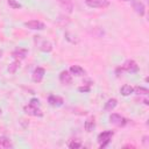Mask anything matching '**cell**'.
<instances>
[{
    "label": "cell",
    "instance_id": "obj_1",
    "mask_svg": "<svg viewBox=\"0 0 149 149\" xmlns=\"http://www.w3.org/2000/svg\"><path fill=\"white\" fill-rule=\"evenodd\" d=\"M112 136H113V132H112V130H106V132L100 133V134L98 135V142H99L100 148L106 147V146L109 143Z\"/></svg>",
    "mask_w": 149,
    "mask_h": 149
},
{
    "label": "cell",
    "instance_id": "obj_2",
    "mask_svg": "<svg viewBox=\"0 0 149 149\" xmlns=\"http://www.w3.org/2000/svg\"><path fill=\"white\" fill-rule=\"evenodd\" d=\"M109 122H111L112 125L116 126V127H123V126L127 123V120H126L122 115H120V114H118V113H112V114L109 115Z\"/></svg>",
    "mask_w": 149,
    "mask_h": 149
},
{
    "label": "cell",
    "instance_id": "obj_3",
    "mask_svg": "<svg viewBox=\"0 0 149 149\" xmlns=\"http://www.w3.org/2000/svg\"><path fill=\"white\" fill-rule=\"evenodd\" d=\"M85 3L92 8H105L109 6L108 0H85Z\"/></svg>",
    "mask_w": 149,
    "mask_h": 149
},
{
    "label": "cell",
    "instance_id": "obj_4",
    "mask_svg": "<svg viewBox=\"0 0 149 149\" xmlns=\"http://www.w3.org/2000/svg\"><path fill=\"white\" fill-rule=\"evenodd\" d=\"M121 68H122L123 71H127V72H130V73H134V72H137V71H139V65H137L136 62L133 61V59L126 61Z\"/></svg>",
    "mask_w": 149,
    "mask_h": 149
},
{
    "label": "cell",
    "instance_id": "obj_5",
    "mask_svg": "<svg viewBox=\"0 0 149 149\" xmlns=\"http://www.w3.org/2000/svg\"><path fill=\"white\" fill-rule=\"evenodd\" d=\"M23 109H24V112H26L27 114H29V115H34V116H42V115H43V113H42V111L40 109L38 106H33V105L28 104V105L24 106Z\"/></svg>",
    "mask_w": 149,
    "mask_h": 149
},
{
    "label": "cell",
    "instance_id": "obj_6",
    "mask_svg": "<svg viewBox=\"0 0 149 149\" xmlns=\"http://www.w3.org/2000/svg\"><path fill=\"white\" fill-rule=\"evenodd\" d=\"M24 26L29 29H33V30H42L45 28V24L38 20H31V21H28L24 23Z\"/></svg>",
    "mask_w": 149,
    "mask_h": 149
},
{
    "label": "cell",
    "instance_id": "obj_7",
    "mask_svg": "<svg viewBox=\"0 0 149 149\" xmlns=\"http://www.w3.org/2000/svg\"><path fill=\"white\" fill-rule=\"evenodd\" d=\"M132 6H133L134 10H135L139 15H141V16L144 15V13H146V7H144V5H143L140 0H133V1H132Z\"/></svg>",
    "mask_w": 149,
    "mask_h": 149
},
{
    "label": "cell",
    "instance_id": "obj_8",
    "mask_svg": "<svg viewBox=\"0 0 149 149\" xmlns=\"http://www.w3.org/2000/svg\"><path fill=\"white\" fill-rule=\"evenodd\" d=\"M44 73H45L44 69L41 68V66H37V68L34 70V72H33V81H35V83H40V81L43 79Z\"/></svg>",
    "mask_w": 149,
    "mask_h": 149
},
{
    "label": "cell",
    "instance_id": "obj_9",
    "mask_svg": "<svg viewBox=\"0 0 149 149\" xmlns=\"http://www.w3.org/2000/svg\"><path fill=\"white\" fill-rule=\"evenodd\" d=\"M28 55V50L23 49V48H17L12 52V56L16 59V61H21L23 58H26V56Z\"/></svg>",
    "mask_w": 149,
    "mask_h": 149
},
{
    "label": "cell",
    "instance_id": "obj_10",
    "mask_svg": "<svg viewBox=\"0 0 149 149\" xmlns=\"http://www.w3.org/2000/svg\"><path fill=\"white\" fill-rule=\"evenodd\" d=\"M48 102L51 105V106H55V107H58V106H62L64 100L63 98L58 97V95H55V94H50L48 97Z\"/></svg>",
    "mask_w": 149,
    "mask_h": 149
},
{
    "label": "cell",
    "instance_id": "obj_11",
    "mask_svg": "<svg viewBox=\"0 0 149 149\" xmlns=\"http://www.w3.org/2000/svg\"><path fill=\"white\" fill-rule=\"evenodd\" d=\"M59 80H61L62 84L69 85V84H71V81H72V77H71V74H70L69 71L64 70V71H62L61 74H59Z\"/></svg>",
    "mask_w": 149,
    "mask_h": 149
},
{
    "label": "cell",
    "instance_id": "obj_12",
    "mask_svg": "<svg viewBox=\"0 0 149 149\" xmlns=\"http://www.w3.org/2000/svg\"><path fill=\"white\" fill-rule=\"evenodd\" d=\"M57 1L68 13H72V10H73V2H72V0H57Z\"/></svg>",
    "mask_w": 149,
    "mask_h": 149
},
{
    "label": "cell",
    "instance_id": "obj_13",
    "mask_svg": "<svg viewBox=\"0 0 149 149\" xmlns=\"http://www.w3.org/2000/svg\"><path fill=\"white\" fill-rule=\"evenodd\" d=\"M70 72H71V74H74L77 77H80V76L85 74V70L79 65H72L70 68Z\"/></svg>",
    "mask_w": 149,
    "mask_h": 149
},
{
    "label": "cell",
    "instance_id": "obj_14",
    "mask_svg": "<svg viewBox=\"0 0 149 149\" xmlns=\"http://www.w3.org/2000/svg\"><path fill=\"white\" fill-rule=\"evenodd\" d=\"M116 105H118V100H116L115 98H111V99H108V100L106 101L104 108H105V111L109 112V111H113V109L116 107Z\"/></svg>",
    "mask_w": 149,
    "mask_h": 149
},
{
    "label": "cell",
    "instance_id": "obj_15",
    "mask_svg": "<svg viewBox=\"0 0 149 149\" xmlns=\"http://www.w3.org/2000/svg\"><path fill=\"white\" fill-rule=\"evenodd\" d=\"M84 127H85V130L86 132H92L93 129H94V127H95V121H94V118L93 116H91V118H88L86 121H85V123H84Z\"/></svg>",
    "mask_w": 149,
    "mask_h": 149
},
{
    "label": "cell",
    "instance_id": "obj_16",
    "mask_svg": "<svg viewBox=\"0 0 149 149\" xmlns=\"http://www.w3.org/2000/svg\"><path fill=\"white\" fill-rule=\"evenodd\" d=\"M120 93H121L122 95H125V97L130 95V93H133V87H132L130 85L125 84V85L121 86V88H120Z\"/></svg>",
    "mask_w": 149,
    "mask_h": 149
},
{
    "label": "cell",
    "instance_id": "obj_17",
    "mask_svg": "<svg viewBox=\"0 0 149 149\" xmlns=\"http://www.w3.org/2000/svg\"><path fill=\"white\" fill-rule=\"evenodd\" d=\"M0 148H12V143L9 141V139H7L6 136H1L0 137Z\"/></svg>",
    "mask_w": 149,
    "mask_h": 149
},
{
    "label": "cell",
    "instance_id": "obj_18",
    "mask_svg": "<svg viewBox=\"0 0 149 149\" xmlns=\"http://www.w3.org/2000/svg\"><path fill=\"white\" fill-rule=\"evenodd\" d=\"M40 49H41L42 51L49 52V51H51V49H52V45H51V43H50L49 41H43V42L41 43V45H40Z\"/></svg>",
    "mask_w": 149,
    "mask_h": 149
},
{
    "label": "cell",
    "instance_id": "obj_19",
    "mask_svg": "<svg viewBox=\"0 0 149 149\" xmlns=\"http://www.w3.org/2000/svg\"><path fill=\"white\" fill-rule=\"evenodd\" d=\"M133 91H135L136 94H144V95H147V94L149 93L148 88H146V87H143V86H136L135 88H133Z\"/></svg>",
    "mask_w": 149,
    "mask_h": 149
},
{
    "label": "cell",
    "instance_id": "obj_20",
    "mask_svg": "<svg viewBox=\"0 0 149 149\" xmlns=\"http://www.w3.org/2000/svg\"><path fill=\"white\" fill-rule=\"evenodd\" d=\"M19 61H15V62H13V63H10L9 64V66H8V71L10 72V73H15L16 72V70H17V68H19Z\"/></svg>",
    "mask_w": 149,
    "mask_h": 149
},
{
    "label": "cell",
    "instance_id": "obj_21",
    "mask_svg": "<svg viewBox=\"0 0 149 149\" xmlns=\"http://www.w3.org/2000/svg\"><path fill=\"white\" fill-rule=\"evenodd\" d=\"M69 148L70 149H78V148H81V143L79 142V141H71L70 143H69Z\"/></svg>",
    "mask_w": 149,
    "mask_h": 149
},
{
    "label": "cell",
    "instance_id": "obj_22",
    "mask_svg": "<svg viewBox=\"0 0 149 149\" xmlns=\"http://www.w3.org/2000/svg\"><path fill=\"white\" fill-rule=\"evenodd\" d=\"M7 2H8V5H9V7H12V8H14V9L21 8V3L17 2L16 0H7Z\"/></svg>",
    "mask_w": 149,
    "mask_h": 149
},
{
    "label": "cell",
    "instance_id": "obj_23",
    "mask_svg": "<svg viewBox=\"0 0 149 149\" xmlns=\"http://www.w3.org/2000/svg\"><path fill=\"white\" fill-rule=\"evenodd\" d=\"M90 90H91V84H86L84 86L78 87V91L79 92H90Z\"/></svg>",
    "mask_w": 149,
    "mask_h": 149
},
{
    "label": "cell",
    "instance_id": "obj_24",
    "mask_svg": "<svg viewBox=\"0 0 149 149\" xmlns=\"http://www.w3.org/2000/svg\"><path fill=\"white\" fill-rule=\"evenodd\" d=\"M29 104L33 105V106H38V107H40V101H38V99H36V98H33Z\"/></svg>",
    "mask_w": 149,
    "mask_h": 149
},
{
    "label": "cell",
    "instance_id": "obj_25",
    "mask_svg": "<svg viewBox=\"0 0 149 149\" xmlns=\"http://www.w3.org/2000/svg\"><path fill=\"white\" fill-rule=\"evenodd\" d=\"M0 56H1V51H0Z\"/></svg>",
    "mask_w": 149,
    "mask_h": 149
},
{
    "label": "cell",
    "instance_id": "obj_26",
    "mask_svg": "<svg viewBox=\"0 0 149 149\" xmlns=\"http://www.w3.org/2000/svg\"><path fill=\"white\" fill-rule=\"evenodd\" d=\"M0 114H1V109H0Z\"/></svg>",
    "mask_w": 149,
    "mask_h": 149
}]
</instances>
